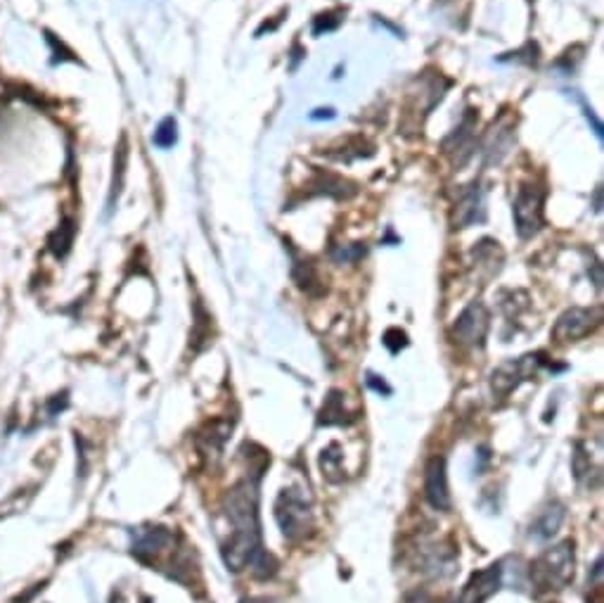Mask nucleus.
Segmentation results:
<instances>
[{
	"instance_id": "5701e85b",
	"label": "nucleus",
	"mask_w": 604,
	"mask_h": 603,
	"mask_svg": "<svg viewBox=\"0 0 604 603\" xmlns=\"http://www.w3.org/2000/svg\"><path fill=\"white\" fill-rule=\"evenodd\" d=\"M242 603H268V601H261V598H244Z\"/></svg>"
},
{
	"instance_id": "412c9836",
	"label": "nucleus",
	"mask_w": 604,
	"mask_h": 603,
	"mask_svg": "<svg viewBox=\"0 0 604 603\" xmlns=\"http://www.w3.org/2000/svg\"><path fill=\"white\" fill-rule=\"evenodd\" d=\"M311 119H315V122H318V119H334V110L332 107H325V110H315V112H311Z\"/></svg>"
},
{
	"instance_id": "4be33fe9",
	"label": "nucleus",
	"mask_w": 604,
	"mask_h": 603,
	"mask_svg": "<svg viewBox=\"0 0 604 603\" xmlns=\"http://www.w3.org/2000/svg\"><path fill=\"white\" fill-rule=\"evenodd\" d=\"M586 117H588V122H592V126H595V133H598V138H602V124H599L598 119H595L592 110H586Z\"/></svg>"
},
{
	"instance_id": "a211bd4d",
	"label": "nucleus",
	"mask_w": 604,
	"mask_h": 603,
	"mask_svg": "<svg viewBox=\"0 0 604 603\" xmlns=\"http://www.w3.org/2000/svg\"><path fill=\"white\" fill-rule=\"evenodd\" d=\"M384 345H387V349L391 352V355H398V352H401V349L407 345V336L403 333V330L391 328V330H387V336H384Z\"/></svg>"
},
{
	"instance_id": "f8f14e48",
	"label": "nucleus",
	"mask_w": 604,
	"mask_h": 603,
	"mask_svg": "<svg viewBox=\"0 0 604 603\" xmlns=\"http://www.w3.org/2000/svg\"><path fill=\"white\" fill-rule=\"evenodd\" d=\"M561 520H564V506L552 501L538 513L536 520L531 522V537H536L541 541L550 540L552 535H557Z\"/></svg>"
},
{
	"instance_id": "2eb2a0df",
	"label": "nucleus",
	"mask_w": 604,
	"mask_h": 603,
	"mask_svg": "<svg viewBox=\"0 0 604 603\" xmlns=\"http://www.w3.org/2000/svg\"><path fill=\"white\" fill-rule=\"evenodd\" d=\"M152 141H155L157 148H161V150L173 148V145H176V141H178V124H176V119H173V117L161 119V124L157 126Z\"/></svg>"
},
{
	"instance_id": "1a4fd4ad",
	"label": "nucleus",
	"mask_w": 604,
	"mask_h": 603,
	"mask_svg": "<svg viewBox=\"0 0 604 603\" xmlns=\"http://www.w3.org/2000/svg\"><path fill=\"white\" fill-rule=\"evenodd\" d=\"M503 585V566L494 563V566L484 568V570L475 572L467 579L463 594L457 598V603H484L494 597L495 591Z\"/></svg>"
},
{
	"instance_id": "39448f33",
	"label": "nucleus",
	"mask_w": 604,
	"mask_h": 603,
	"mask_svg": "<svg viewBox=\"0 0 604 603\" xmlns=\"http://www.w3.org/2000/svg\"><path fill=\"white\" fill-rule=\"evenodd\" d=\"M542 366V355H526L519 359H510L500 364L491 374V390L495 397H507L514 387H519L524 380L536 378Z\"/></svg>"
},
{
	"instance_id": "4468645a",
	"label": "nucleus",
	"mask_w": 604,
	"mask_h": 603,
	"mask_svg": "<svg viewBox=\"0 0 604 603\" xmlns=\"http://www.w3.org/2000/svg\"><path fill=\"white\" fill-rule=\"evenodd\" d=\"M74 236H76V229H74V221H62L60 224V229L50 236V252L57 257V259H62V257H67V252L72 249V245H74Z\"/></svg>"
},
{
	"instance_id": "7ed1b4c3",
	"label": "nucleus",
	"mask_w": 604,
	"mask_h": 603,
	"mask_svg": "<svg viewBox=\"0 0 604 603\" xmlns=\"http://www.w3.org/2000/svg\"><path fill=\"white\" fill-rule=\"evenodd\" d=\"M275 520L287 540H302L311 530L313 513L309 501L296 490H283V494L275 501Z\"/></svg>"
},
{
	"instance_id": "6e6552de",
	"label": "nucleus",
	"mask_w": 604,
	"mask_h": 603,
	"mask_svg": "<svg viewBox=\"0 0 604 603\" xmlns=\"http://www.w3.org/2000/svg\"><path fill=\"white\" fill-rule=\"evenodd\" d=\"M425 497L429 506L436 511L450 509L448 473H446L444 456H432L425 468Z\"/></svg>"
},
{
	"instance_id": "dca6fc26",
	"label": "nucleus",
	"mask_w": 604,
	"mask_h": 603,
	"mask_svg": "<svg viewBox=\"0 0 604 603\" xmlns=\"http://www.w3.org/2000/svg\"><path fill=\"white\" fill-rule=\"evenodd\" d=\"M124 174H126V145L121 141L117 152V160H114V179H111V193H110V209H114V202H117L119 193H121V186H124Z\"/></svg>"
},
{
	"instance_id": "0eeeda50",
	"label": "nucleus",
	"mask_w": 604,
	"mask_h": 603,
	"mask_svg": "<svg viewBox=\"0 0 604 603\" xmlns=\"http://www.w3.org/2000/svg\"><path fill=\"white\" fill-rule=\"evenodd\" d=\"M599 318H602L599 309H580V306H573V309L564 311V314L557 318L552 336H555L560 343H573V340L590 336L592 330L599 326Z\"/></svg>"
},
{
	"instance_id": "20e7f679",
	"label": "nucleus",
	"mask_w": 604,
	"mask_h": 603,
	"mask_svg": "<svg viewBox=\"0 0 604 603\" xmlns=\"http://www.w3.org/2000/svg\"><path fill=\"white\" fill-rule=\"evenodd\" d=\"M542 205H545V188L541 186H524L519 190L512 214H514V226L522 240H529L545 226V214H542Z\"/></svg>"
},
{
	"instance_id": "aec40b11",
	"label": "nucleus",
	"mask_w": 604,
	"mask_h": 603,
	"mask_svg": "<svg viewBox=\"0 0 604 603\" xmlns=\"http://www.w3.org/2000/svg\"><path fill=\"white\" fill-rule=\"evenodd\" d=\"M365 383H368V387H372V390L375 392H379V394H391V387L387 385V383H384L382 378H379V375H375V374H368V378H365Z\"/></svg>"
},
{
	"instance_id": "ddd939ff",
	"label": "nucleus",
	"mask_w": 604,
	"mask_h": 603,
	"mask_svg": "<svg viewBox=\"0 0 604 603\" xmlns=\"http://www.w3.org/2000/svg\"><path fill=\"white\" fill-rule=\"evenodd\" d=\"M344 409V397H341V392H330V397H325V404L321 409V418H318V423L321 425H344L351 423V418H346Z\"/></svg>"
},
{
	"instance_id": "f3484780",
	"label": "nucleus",
	"mask_w": 604,
	"mask_h": 603,
	"mask_svg": "<svg viewBox=\"0 0 604 603\" xmlns=\"http://www.w3.org/2000/svg\"><path fill=\"white\" fill-rule=\"evenodd\" d=\"M341 19H344V10H332V13L318 15L313 24V34L315 36H321V34L334 32V29L341 24Z\"/></svg>"
},
{
	"instance_id": "6ab92c4d",
	"label": "nucleus",
	"mask_w": 604,
	"mask_h": 603,
	"mask_svg": "<svg viewBox=\"0 0 604 603\" xmlns=\"http://www.w3.org/2000/svg\"><path fill=\"white\" fill-rule=\"evenodd\" d=\"M363 255H365L363 245H341L340 249H334L332 252L334 259L344 261V264H349V261H358Z\"/></svg>"
},
{
	"instance_id": "f257e3e1",
	"label": "nucleus",
	"mask_w": 604,
	"mask_h": 603,
	"mask_svg": "<svg viewBox=\"0 0 604 603\" xmlns=\"http://www.w3.org/2000/svg\"><path fill=\"white\" fill-rule=\"evenodd\" d=\"M259 480L261 471L249 473L228 491L223 501L225 518L230 522V537L223 544V563L228 570L242 572L252 566L256 578H271L275 572V559L264 549L259 516Z\"/></svg>"
},
{
	"instance_id": "f03ea898",
	"label": "nucleus",
	"mask_w": 604,
	"mask_h": 603,
	"mask_svg": "<svg viewBox=\"0 0 604 603\" xmlns=\"http://www.w3.org/2000/svg\"><path fill=\"white\" fill-rule=\"evenodd\" d=\"M576 570V549L573 541L567 540L557 544V547L542 551L529 568L531 585L538 591H552L564 589L573 579Z\"/></svg>"
},
{
	"instance_id": "9d476101",
	"label": "nucleus",
	"mask_w": 604,
	"mask_h": 603,
	"mask_svg": "<svg viewBox=\"0 0 604 603\" xmlns=\"http://www.w3.org/2000/svg\"><path fill=\"white\" fill-rule=\"evenodd\" d=\"M173 544V535L167 528H140L133 532V554L142 560H149L159 556L161 551H167Z\"/></svg>"
},
{
	"instance_id": "423d86ee",
	"label": "nucleus",
	"mask_w": 604,
	"mask_h": 603,
	"mask_svg": "<svg viewBox=\"0 0 604 603\" xmlns=\"http://www.w3.org/2000/svg\"><path fill=\"white\" fill-rule=\"evenodd\" d=\"M488 333V311L481 302H472L467 309L457 316L453 326V340L465 347H481Z\"/></svg>"
},
{
	"instance_id": "9b49d317",
	"label": "nucleus",
	"mask_w": 604,
	"mask_h": 603,
	"mask_svg": "<svg viewBox=\"0 0 604 603\" xmlns=\"http://www.w3.org/2000/svg\"><path fill=\"white\" fill-rule=\"evenodd\" d=\"M486 219V205H484V193L479 190V186H472L467 193L463 195V199L455 205V212H453V226L455 229H469V226L481 224Z\"/></svg>"
}]
</instances>
